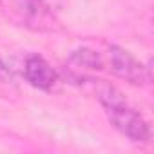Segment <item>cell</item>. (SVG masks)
<instances>
[{
  "instance_id": "1",
  "label": "cell",
  "mask_w": 154,
  "mask_h": 154,
  "mask_svg": "<svg viewBox=\"0 0 154 154\" xmlns=\"http://www.w3.org/2000/svg\"><path fill=\"white\" fill-rule=\"evenodd\" d=\"M69 62L82 69L111 72L131 85L141 87L150 84V67L127 49L114 44H103L102 47L82 45L69 54Z\"/></svg>"
},
{
  "instance_id": "2",
  "label": "cell",
  "mask_w": 154,
  "mask_h": 154,
  "mask_svg": "<svg viewBox=\"0 0 154 154\" xmlns=\"http://www.w3.org/2000/svg\"><path fill=\"white\" fill-rule=\"evenodd\" d=\"M89 82L93 87H96V98L103 107L109 123L129 141L149 143L152 132L143 114L136 107H132L114 85L105 84L103 80H89Z\"/></svg>"
},
{
  "instance_id": "5",
  "label": "cell",
  "mask_w": 154,
  "mask_h": 154,
  "mask_svg": "<svg viewBox=\"0 0 154 154\" xmlns=\"http://www.w3.org/2000/svg\"><path fill=\"white\" fill-rule=\"evenodd\" d=\"M2 71H4V65H2V62H0V74H2Z\"/></svg>"
},
{
  "instance_id": "3",
  "label": "cell",
  "mask_w": 154,
  "mask_h": 154,
  "mask_svg": "<svg viewBox=\"0 0 154 154\" xmlns=\"http://www.w3.org/2000/svg\"><path fill=\"white\" fill-rule=\"evenodd\" d=\"M2 17L33 33H58L62 22L45 0H0Z\"/></svg>"
},
{
  "instance_id": "4",
  "label": "cell",
  "mask_w": 154,
  "mask_h": 154,
  "mask_svg": "<svg viewBox=\"0 0 154 154\" xmlns=\"http://www.w3.org/2000/svg\"><path fill=\"white\" fill-rule=\"evenodd\" d=\"M22 74L29 85L44 93H53L60 84V74L56 72V69L38 53L26 56Z\"/></svg>"
}]
</instances>
